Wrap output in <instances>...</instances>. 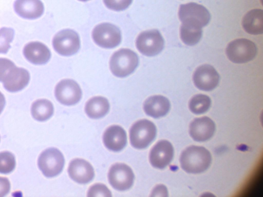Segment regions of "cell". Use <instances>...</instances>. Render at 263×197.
<instances>
[{"label":"cell","mask_w":263,"mask_h":197,"mask_svg":"<svg viewBox=\"0 0 263 197\" xmlns=\"http://www.w3.org/2000/svg\"><path fill=\"white\" fill-rule=\"evenodd\" d=\"M211 162L210 152L202 146H189L182 151L180 157L182 169L190 173L204 171L210 166Z\"/></svg>","instance_id":"1"},{"label":"cell","mask_w":263,"mask_h":197,"mask_svg":"<svg viewBox=\"0 0 263 197\" xmlns=\"http://www.w3.org/2000/svg\"><path fill=\"white\" fill-rule=\"evenodd\" d=\"M138 63V56L135 52L129 49H121L112 55L109 67L114 75L124 77L135 71Z\"/></svg>","instance_id":"2"},{"label":"cell","mask_w":263,"mask_h":197,"mask_svg":"<svg viewBox=\"0 0 263 197\" xmlns=\"http://www.w3.org/2000/svg\"><path fill=\"white\" fill-rule=\"evenodd\" d=\"M178 16L182 24L201 28L207 25L211 19L208 9L195 3L181 5Z\"/></svg>","instance_id":"3"},{"label":"cell","mask_w":263,"mask_h":197,"mask_svg":"<svg viewBox=\"0 0 263 197\" xmlns=\"http://www.w3.org/2000/svg\"><path fill=\"white\" fill-rule=\"evenodd\" d=\"M156 127L151 121L143 119L137 121L129 130L131 145L136 149L147 147L156 135Z\"/></svg>","instance_id":"4"},{"label":"cell","mask_w":263,"mask_h":197,"mask_svg":"<svg viewBox=\"0 0 263 197\" xmlns=\"http://www.w3.org/2000/svg\"><path fill=\"white\" fill-rule=\"evenodd\" d=\"M257 48L254 43L246 38H238L230 42L226 48V54L233 63L242 64L256 56Z\"/></svg>","instance_id":"5"},{"label":"cell","mask_w":263,"mask_h":197,"mask_svg":"<svg viewBox=\"0 0 263 197\" xmlns=\"http://www.w3.org/2000/svg\"><path fill=\"white\" fill-rule=\"evenodd\" d=\"M64 158L61 152L55 148H49L40 155L37 164L43 174L47 178L58 175L63 170Z\"/></svg>","instance_id":"6"},{"label":"cell","mask_w":263,"mask_h":197,"mask_svg":"<svg viewBox=\"0 0 263 197\" xmlns=\"http://www.w3.org/2000/svg\"><path fill=\"white\" fill-rule=\"evenodd\" d=\"M164 42L157 29L146 30L140 33L136 41V47L142 54L153 56L160 53L164 48Z\"/></svg>","instance_id":"7"},{"label":"cell","mask_w":263,"mask_h":197,"mask_svg":"<svg viewBox=\"0 0 263 197\" xmlns=\"http://www.w3.org/2000/svg\"><path fill=\"white\" fill-rule=\"evenodd\" d=\"M92 36L98 46L104 48H112L118 46L121 41V32L115 25L103 23L93 29Z\"/></svg>","instance_id":"8"},{"label":"cell","mask_w":263,"mask_h":197,"mask_svg":"<svg viewBox=\"0 0 263 197\" xmlns=\"http://www.w3.org/2000/svg\"><path fill=\"white\" fill-rule=\"evenodd\" d=\"M52 45L59 54L69 56L76 53L80 47L79 35L71 29H64L58 32L53 37Z\"/></svg>","instance_id":"9"},{"label":"cell","mask_w":263,"mask_h":197,"mask_svg":"<svg viewBox=\"0 0 263 197\" xmlns=\"http://www.w3.org/2000/svg\"><path fill=\"white\" fill-rule=\"evenodd\" d=\"M134 174L132 169L124 163H116L110 168L108 173V182L115 189L124 191L133 184Z\"/></svg>","instance_id":"10"},{"label":"cell","mask_w":263,"mask_h":197,"mask_svg":"<svg viewBox=\"0 0 263 197\" xmlns=\"http://www.w3.org/2000/svg\"><path fill=\"white\" fill-rule=\"evenodd\" d=\"M54 94L60 103L67 106L78 103L82 97V91L79 85L70 79L61 81L55 86Z\"/></svg>","instance_id":"11"},{"label":"cell","mask_w":263,"mask_h":197,"mask_svg":"<svg viewBox=\"0 0 263 197\" xmlns=\"http://www.w3.org/2000/svg\"><path fill=\"white\" fill-rule=\"evenodd\" d=\"M195 86L203 91H211L218 85L220 77L215 69L211 65L204 64L198 67L193 74Z\"/></svg>","instance_id":"12"},{"label":"cell","mask_w":263,"mask_h":197,"mask_svg":"<svg viewBox=\"0 0 263 197\" xmlns=\"http://www.w3.org/2000/svg\"><path fill=\"white\" fill-rule=\"evenodd\" d=\"M173 155L174 149L172 144L166 140H161L151 150L149 162L155 168L163 169L171 163Z\"/></svg>","instance_id":"13"},{"label":"cell","mask_w":263,"mask_h":197,"mask_svg":"<svg viewBox=\"0 0 263 197\" xmlns=\"http://www.w3.org/2000/svg\"><path fill=\"white\" fill-rule=\"evenodd\" d=\"M29 81V72L23 68L14 66L8 71L2 82L6 90L15 92L23 89L28 84Z\"/></svg>","instance_id":"14"},{"label":"cell","mask_w":263,"mask_h":197,"mask_svg":"<svg viewBox=\"0 0 263 197\" xmlns=\"http://www.w3.org/2000/svg\"><path fill=\"white\" fill-rule=\"evenodd\" d=\"M216 127L214 122L207 116L196 118L190 123L189 133L197 142L209 140L214 134Z\"/></svg>","instance_id":"15"},{"label":"cell","mask_w":263,"mask_h":197,"mask_svg":"<svg viewBox=\"0 0 263 197\" xmlns=\"http://www.w3.org/2000/svg\"><path fill=\"white\" fill-rule=\"evenodd\" d=\"M68 172L70 178L79 184H86L91 181L95 176L91 165L86 160L79 158L70 162Z\"/></svg>","instance_id":"16"},{"label":"cell","mask_w":263,"mask_h":197,"mask_svg":"<svg viewBox=\"0 0 263 197\" xmlns=\"http://www.w3.org/2000/svg\"><path fill=\"white\" fill-rule=\"evenodd\" d=\"M103 141L108 149L114 152L120 151L127 143L126 132L120 126H110L104 132Z\"/></svg>","instance_id":"17"},{"label":"cell","mask_w":263,"mask_h":197,"mask_svg":"<svg viewBox=\"0 0 263 197\" xmlns=\"http://www.w3.org/2000/svg\"><path fill=\"white\" fill-rule=\"evenodd\" d=\"M23 54L29 62L34 65L45 64L51 57L49 48L39 42H31L27 44L24 48Z\"/></svg>","instance_id":"18"},{"label":"cell","mask_w":263,"mask_h":197,"mask_svg":"<svg viewBox=\"0 0 263 197\" xmlns=\"http://www.w3.org/2000/svg\"><path fill=\"white\" fill-rule=\"evenodd\" d=\"M13 7L18 15L28 19L40 17L44 11V6L41 0H15Z\"/></svg>","instance_id":"19"},{"label":"cell","mask_w":263,"mask_h":197,"mask_svg":"<svg viewBox=\"0 0 263 197\" xmlns=\"http://www.w3.org/2000/svg\"><path fill=\"white\" fill-rule=\"evenodd\" d=\"M171 105L165 96L157 95L147 98L143 104V109L148 116L159 118L166 115L169 111Z\"/></svg>","instance_id":"20"},{"label":"cell","mask_w":263,"mask_h":197,"mask_svg":"<svg viewBox=\"0 0 263 197\" xmlns=\"http://www.w3.org/2000/svg\"><path fill=\"white\" fill-rule=\"evenodd\" d=\"M242 26L248 33L253 35L263 33V11L255 9L247 12L242 19Z\"/></svg>","instance_id":"21"},{"label":"cell","mask_w":263,"mask_h":197,"mask_svg":"<svg viewBox=\"0 0 263 197\" xmlns=\"http://www.w3.org/2000/svg\"><path fill=\"white\" fill-rule=\"evenodd\" d=\"M109 109V104L107 98L103 96H95L86 103L85 111L91 119H98L106 115Z\"/></svg>","instance_id":"22"},{"label":"cell","mask_w":263,"mask_h":197,"mask_svg":"<svg viewBox=\"0 0 263 197\" xmlns=\"http://www.w3.org/2000/svg\"><path fill=\"white\" fill-rule=\"evenodd\" d=\"M52 103L46 99H40L34 101L31 106L32 117L38 121H45L49 119L53 113Z\"/></svg>","instance_id":"23"},{"label":"cell","mask_w":263,"mask_h":197,"mask_svg":"<svg viewBox=\"0 0 263 197\" xmlns=\"http://www.w3.org/2000/svg\"><path fill=\"white\" fill-rule=\"evenodd\" d=\"M202 28L182 24L180 29L182 41L188 46H194L200 40Z\"/></svg>","instance_id":"24"},{"label":"cell","mask_w":263,"mask_h":197,"mask_svg":"<svg viewBox=\"0 0 263 197\" xmlns=\"http://www.w3.org/2000/svg\"><path fill=\"white\" fill-rule=\"evenodd\" d=\"M211 104V100L208 96L198 94L194 95L190 100L189 106L192 112L200 114L207 111L210 107Z\"/></svg>","instance_id":"25"},{"label":"cell","mask_w":263,"mask_h":197,"mask_svg":"<svg viewBox=\"0 0 263 197\" xmlns=\"http://www.w3.org/2000/svg\"><path fill=\"white\" fill-rule=\"evenodd\" d=\"M16 165L14 155L8 151L0 152V173L7 174L11 172Z\"/></svg>","instance_id":"26"},{"label":"cell","mask_w":263,"mask_h":197,"mask_svg":"<svg viewBox=\"0 0 263 197\" xmlns=\"http://www.w3.org/2000/svg\"><path fill=\"white\" fill-rule=\"evenodd\" d=\"M14 36V31L12 28L2 27L0 29V53L5 54L8 52Z\"/></svg>","instance_id":"27"},{"label":"cell","mask_w":263,"mask_h":197,"mask_svg":"<svg viewBox=\"0 0 263 197\" xmlns=\"http://www.w3.org/2000/svg\"><path fill=\"white\" fill-rule=\"evenodd\" d=\"M87 196L111 197V193L108 188L104 184L97 183L91 186L88 189Z\"/></svg>","instance_id":"28"},{"label":"cell","mask_w":263,"mask_h":197,"mask_svg":"<svg viewBox=\"0 0 263 197\" xmlns=\"http://www.w3.org/2000/svg\"><path fill=\"white\" fill-rule=\"evenodd\" d=\"M133 0H103L105 5L114 11L124 10L131 4Z\"/></svg>","instance_id":"29"},{"label":"cell","mask_w":263,"mask_h":197,"mask_svg":"<svg viewBox=\"0 0 263 197\" xmlns=\"http://www.w3.org/2000/svg\"><path fill=\"white\" fill-rule=\"evenodd\" d=\"M14 66H15V64L11 60L5 58H0V82H2L8 71Z\"/></svg>","instance_id":"30"},{"label":"cell","mask_w":263,"mask_h":197,"mask_svg":"<svg viewBox=\"0 0 263 197\" xmlns=\"http://www.w3.org/2000/svg\"><path fill=\"white\" fill-rule=\"evenodd\" d=\"M10 183L6 178L0 177V197L6 195L10 191Z\"/></svg>","instance_id":"31"},{"label":"cell","mask_w":263,"mask_h":197,"mask_svg":"<svg viewBox=\"0 0 263 197\" xmlns=\"http://www.w3.org/2000/svg\"><path fill=\"white\" fill-rule=\"evenodd\" d=\"M151 196H167V190L166 187L163 185L156 186L152 190Z\"/></svg>","instance_id":"32"},{"label":"cell","mask_w":263,"mask_h":197,"mask_svg":"<svg viewBox=\"0 0 263 197\" xmlns=\"http://www.w3.org/2000/svg\"><path fill=\"white\" fill-rule=\"evenodd\" d=\"M6 101L3 94L0 91V114L4 109Z\"/></svg>","instance_id":"33"},{"label":"cell","mask_w":263,"mask_h":197,"mask_svg":"<svg viewBox=\"0 0 263 197\" xmlns=\"http://www.w3.org/2000/svg\"><path fill=\"white\" fill-rule=\"evenodd\" d=\"M79 1L85 2V1H87L88 0H79Z\"/></svg>","instance_id":"34"}]
</instances>
